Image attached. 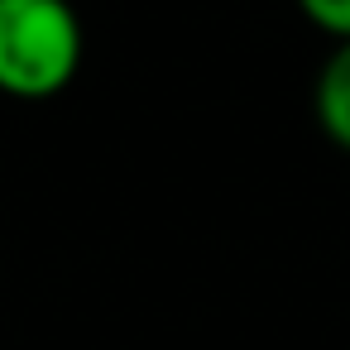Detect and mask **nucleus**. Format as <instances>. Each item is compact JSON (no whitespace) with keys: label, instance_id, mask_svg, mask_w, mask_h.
Wrapping results in <instances>:
<instances>
[{"label":"nucleus","instance_id":"obj_3","mask_svg":"<svg viewBox=\"0 0 350 350\" xmlns=\"http://www.w3.org/2000/svg\"><path fill=\"white\" fill-rule=\"evenodd\" d=\"M297 10L312 29L331 34L336 44H350V0H297Z\"/></svg>","mask_w":350,"mask_h":350},{"label":"nucleus","instance_id":"obj_2","mask_svg":"<svg viewBox=\"0 0 350 350\" xmlns=\"http://www.w3.org/2000/svg\"><path fill=\"white\" fill-rule=\"evenodd\" d=\"M312 116L321 135L340 154H350V44H336L331 58L321 63L317 87H312Z\"/></svg>","mask_w":350,"mask_h":350},{"label":"nucleus","instance_id":"obj_1","mask_svg":"<svg viewBox=\"0 0 350 350\" xmlns=\"http://www.w3.org/2000/svg\"><path fill=\"white\" fill-rule=\"evenodd\" d=\"M87 58V29L72 0H0V92L49 101L68 92Z\"/></svg>","mask_w":350,"mask_h":350}]
</instances>
